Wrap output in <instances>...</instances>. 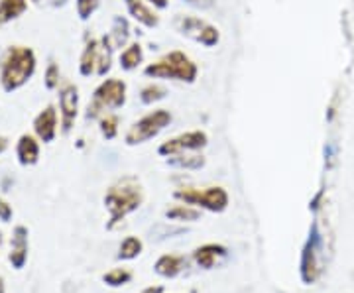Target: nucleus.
Segmentation results:
<instances>
[{"label": "nucleus", "instance_id": "15", "mask_svg": "<svg viewBox=\"0 0 354 293\" xmlns=\"http://www.w3.org/2000/svg\"><path fill=\"white\" fill-rule=\"evenodd\" d=\"M16 155H18V160H20L22 166H34L39 158L38 140L34 136H30V134L20 136L18 146H16Z\"/></svg>", "mask_w": 354, "mask_h": 293}, {"label": "nucleus", "instance_id": "8", "mask_svg": "<svg viewBox=\"0 0 354 293\" xmlns=\"http://www.w3.org/2000/svg\"><path fill=\"white\" fill-rule=\"evenodd\" d=\"M321 272H323V236L317 225H313L301 256V278L305 283H315Z\"/></svg>", "mask_w": 354, "mask_h": 293}, {"label": "nucleus", "instance_id": "27", "mask_svg": "<svg viewBox=\"0 0 354 293\" xmlns=\"http://www.w3.org/2000/svg\"><path fill=\"white\" fill-rule=\"evenodd\" d=\"M99 6H101V0H75V10L77 16L85 22L88 20L93 14L99 10Z\"/></svg>", "mask_w": 354, "mask_h": 293}, {"label": "nucleus", "instance_id": "5", "mask_svg": "<svg viewBox=\"0 0 354 293\" xmlns=\"http://www.w3.org/2000/svg\"><path fill=\"white\" fill-rule=\"evenodd\" d=\"M171 24H174V30L179 36L191 39V41L199 44V46L207 48V50L216 48L221 44V30L215 24L199 18V16L177 14Z\"/></svg>", "mask_w": 354, "mask_h": 293}, {"label": "nucleus", "instance_id": "6", "mask_svg": "<svg viewBox=\"0 0 354 293\" xmlns=\"http://www.w3.org/2000/svg\"><path fill=\"white\" fill-rule=\"evenodd\" d=\"M171 120H174V115L167 108L150 111L148 115H144L136 122H132V126L128 128L127 134H124V142H127L128 146L146 144V142H150L156 136H160L165 128L171 124Z\"/></svg>", "mask_w": 354, "mask_h": 293}, {"label": "nucleus", "instance_id": "4", "mask_svg": "<svg viewBox=\"0 0 354 293\" xmlns=\"http://www.w3.org/2000/svg\"><path fill=\"white\" fill-rule=\"evenodd\" d=\"M128 101V85L124 79L109 77L101 81V85L95 89L87 106V118L95 120L106 113H113L122 108Z\"/></svg>", "mask_w": 354, "mask_h": 293}, {"label": "nucleus", "instance_id": "10", "mask_svg": "<svg viewBox=\"0 0 354 293\" xmlns=\"http://www.w3.org/2000/svg\"><path fill=\"white\" fill-rule=\"evenodd\" d=\"M59 115H62V126L67 134L75 124L79 115V89L73 83H65L59 89Z\"/></svg>", "mask_w": 354, "mask_h": 293}, {"label": "nucleus", "instance_id": "33", "mask_svg": "<svg viewBox=\"0 0 354 293\" xmlns=\"http://www.w3.org/2000/svg\"><path fill=\"white\" fill-rule=\"evenodd\" d=\"M142 293H164V287L162 285H153V287H146Z\"/></svg>", "mask_w": 354, "mask_h": 293}, {"label": "nucleus", "instance_id": "32", "mask_svg": "<svg viewBox=\"0 0 354 293\" xmlns=\"http://www.w3.org/2000/svg\"><path fill=\"white\" fill-rule=\"evenodd\" d=\"M150 6H153L156 10H165L169 6V0H148Z\"/></svg>", "mask_w": 354, "mask_h": 293}, {"label": "nucleus", "instance_id": "17", "mask_svg": "<svg viewBox=\"0 0 354 293\" xmlns=\"http://www.w3.org/2000/svg\"><path fill=\"white\" fill-rule=\"evenodd\" d=\"M109 39H111L114 50L127 48L128 39H130V22H128L124 16H114L113 28L109 32Z\"/></svg>", "mask_w": 354, "mask_h": 293}, {"label": "nucleus", "instance_id": "30", "mask_svg": "<svg viewBox=\"0 0 354 293\" xmlns=\"http://www.w3.org/2000/svg\"><path fill=\"white\" fill-rule=\"evenodd\" d=\"M10 217H12V209H10V205L4 203V201L0 199V218H2V220H10Z\"/></svg>", "mask_w": 354, "mask_h": 293}, {"label": "nucleus", "instance_id": "35", "mask_svg": "<svg viewBox=\"0 0 354 293\" xmlns=\"http://www.w3.org/2000/svg\"><path fill=\"white\" fill-rule=\"evenodd\" d=\"M0 293H2V285H0Z\"/></svg>", "mask_w": 354, "mask_h": 293}, {"label": "nucleus", "instance_id": "18", "mask_svg": "<svg viewBox=\"0 0 354 293\" xmlns=\"http://www.w3.org/2000/svg\"><path fill=\"white\" fill-rule=\"evenodd\" d=\"M185 258L183 256H176V254H165L162 256L158 262H156V272L160 274V276H164V278H174L177 276L181 270L185 268Z\"/></svg>", "mask_w": 354, "mask_h": 293}, {"label": "nucleus", "instance_id": "1", "mask_svg": "<svg viewBox=\"0 0 354 293\" xmlns=\"http://www.w3.org/2000/svg\"><path fill=\"white\" fill-rule=\"evenodd\" d=\"M142 203H144V189H142V183L138 179L134 176L118 179L104 195V205L111 215L109 229H114L118 223H122L130 213L140 209Z\"/></svg>", "mask_w": 354, "mask_h": 293}, {"label": "nucleus", "instance_id": "22", "mask_svg": "<svg viewBox=\"0 0 354 293\" xmlns=\"http://www.w3.org/2000/svg\"><path fill=\"white\" fill-rule=\"evenodd\" d=\"M113 53L114 48L113 44H111V39H109V34H106V36L101 38V50H99V62H97V75L104 77L111 71V67H113Z\"/></svg>", "mask_w": 354, "mask_h": 293}, {"label": "nucleus", "instance_id": "12", "mask_svg": "<svg viewBox=\"0 0 354 293\" xmlns=\"http://www.w3.org/2000/svg\"><path fill=\"white\" fill-rule=\"evenodd\" d=\"M57 111L55 106H46L36 118H34V132L41 142H51L57 134Z\"/></svg>", "mask_w": 354, "mask_h": 293}, {"label": "nucleus", "instance_id": "31", "mask_svg": "<svg viewBox=\"0 0 354 293\" xmlns=\"http://www.w3.org/2000/svg\"><path fill=\"white\" fill-rule=\"evenodd\" d=\"M183 2H187L191 6H197V8H209V6H213L215 0H183Z\"/></svg>", "mask_w": 354, "mask_h": 293}, {"label": "nucleus", "instance_id": "13", "mask_svg": "<svg viewBox=\"0 0 354 293\" xmlns=\"http://www.w3.org/2000/svg\"><path fill=\"white\" fill-rule=\"evenodd\" d=\"M99 50H101V39L91 38L85 46L79 59V73L83 77H91L97 73V62H99Z\"/></svg>", "mask_w": 354, "mask_h": 293}, {"label": "nucleus", "instance_id": "34", "mask_svg": "<svg viewBox=\"0 0 354 293\" xmlns=\"http://www.w3.org/2000/svg\"><path fill=\"white\" fill-rule=\"evenodd\" d=\"M6 148H8V140H6L4 136H0V153L4 152Z\"/></svg>", "mask_w": 354, "mask_h": 293}, {"label": "nucleus", "instance_id": "2", "mask_svg": "<svg viewBox=\"0 0 354 293\" xmlns=\"http://www.w3.org/2000/svg\"><path fill=\"white\" fill-rule=\"evenodd\" d=\"M36 53L26 46H10L0 62V85L6 93L18 91L36 73Z\"/></svg>", "mask_w": 354, "mask_h": 293}, {"label": "nucleus", "instance_id": "20", "mask_svg": "<svg viewBox=\"0 0 354 293\" xmlns=\"http://www.w3.org/2000/svg\"><path fill=\"white\" fill-rule=\"evenodd\" d=\"M26 236H28V230L24 227H18L14 230V238H12V254H10V260L16 268H22L26 262V254H28V243H26Z\"/></svg>", "mask_w": 354, "mask_h": 293}, {"label": "nucleus", "instance_id": "7", "mask_svg": "<svg viewBox=\"0 0 354 293\" xmlns=\"http://www.w3.org/2000/svg\"><path fill=\"white\" fill-rule=\"evenodd\" d=\"M174 197L185 205H195L211 213H223L228 207V193L218 185L203 187V189L201 187H181L174 193Z\"/></svg>", "mask_w": 354, "mask_h": 293}, {"label": "nucleus", "instance_id": "26", "mask_svg": "<svg viewBox=\"0 0 354 293\" xmlns=\"http://www.w3.org/2000/svg\"><path fill=\"white\" fill-rule=\"evenodd\" d=\"M142 252V240L136 238V236H128L124 238V243L120 244V254L118 258L120 260H132Z\"/></svg>", "mask_w": 354, "mask_h": 293}, {"label": "nucleus", "instance_id": "19", "mask_svg": "<svg viewBox=\"0 0 354 293\" xmlns=\"http://www.w3.org/2000/svg\"><path fill=\"white\" fill-rule=\"evenodd\" d=\"M28 10V0H0V26L20 18Z\"/></svg>", "mask_w": 354, "mask_h": 293}, {"label": "nucleus", "instance_id": "23", "mask_svg": "<svg viewBox=\"0 0 354 293\" xmlns=\"http://www.w3.org/2000/svg\"><path fill=\"white\" fill-rule=\"evenodd\" d=\"M138 97L142 104H156V102L164 101L167 97V89L160 83H148L146 87L140 89Z\"/></svg>", "mask_w": 354, "mask_h": 293}, {"label": "nucleus", "instance_id": "24", "mask_svg": "<svg viewBox=\"0 0 354 293\" xmlns=\"http://www.w3.org/2000/svg\"><path fill=\"white\" fill-rule=\"evenodd\" d=\"M165 217L169 220H181V223H189V220H197L201 218V211L199 209H193L191 205H176L171 209L165 211Z\"/></svg>", "mask_w": 354, "mask_h": 293}, {"label": "nucleus", "instance_id": "25", "mask_svg": "<svg viewBox=\"0 0 354 293\" xmlns=\"http://www.w3.org/2000/svg\"><path fill=\"white\" fill-rule=\"evenodd\" d=\"M118 116L114 113H106L99 118V128H101V134L106 138V140H114L118 136Z\"/></svg>", "mask_w": 354, "mask_h": 293}, {"label": "nucleus", "instance_id": "28", "mask_svg": "<svg viewBox=\"0 0 354 293\" xmlns=\"http://www.w3.org/2000/svg\"><path fill=\"white\" fill-rule=\"evenodd\" d=\"M59 81H62V71H59V65L51 62V64L48 65V69H46L44 83H46V87H48V89L53 91L59 87Z\"/></svg>", "mask_w": 354, "mask_h": 293}, {"label": "nucleus", "instance_id": "29", "mask_svg": "<svg viewBox=\"0 0 354 293\" xmlns=\"http://www.w3.org/2000/svg\"><path fill=\"white\" fill-rule=\"evenodd\" d=\"M130 278H132V274L122 268H116L113 272H109V274H104V281L109 285H124L127 281H130Z\"/></svg>", "mask_w": 354, "mask_h": 293}, {"label": "nucleus", "instance_id": "11", "mask_svg": "<svg viewBox=\"0 0 354 293\" xmlns=\"http://www.w3.org/2000/svg\"><path fill=\"white\" fill-rule=\"evenodd\" d=\"M127 6L128 16L136 22V24L144 26L148 30H153L160 26V14L156 12V8L150 6L148 0H122Z\"/></svg>", "mask_w": 354, "mask_h": 293}, {"label": "nucleus", "instance_id": "16", "mask_svg": "<svg viewBox=\"0 0 354 293\" xmlns=\"http://www.w3.org/2000/svg\"><path fill=\"white\" fill-rule=\"evenodd\" d=\"M144 64V48L140 41H130L118 55V65L122 71H134Z\"/></svg>", "mask_w": 354, "mask_h": 293}, {"label": "nucleus", "instance_id": "3", "mask_svg": "<svg viewBox=\"0 0 354 293\" xmlns=\"http://www.w3.org/2000/svg\"><path fill=\"white\" fill-rule=\"evenodd\" d=\"M144 75L160 81H179L193 85L199 77V65L191 59L185 51L171 50L164 53L160 59L144 67Z\"/></svg>", "mask_w": 354, "mask_h": 293}, {"label": "nucleus", "instance_id": "9", "mask_svg": "<svg viewBox=\"0 0 354 293\" xmlns=\"http://www.w3.org/2000/svg\"><path fill=\"white\" fill-rule=\"evenodd\" d=\"M209 144V136L207 132L203 130H189V132H181L174 138L165 140L160 144L158 153L169 158V155H176V153H185V152H201L203 148Z\"/></svg>", "mask_w": 354, "mask_h": 293}, {"label": "nucleus", "instance_id": "14", "mask_svg": "<svg viewBox=\"0 0 354 293\" xmlns=\"http://www.w3.org/2000/svg\"><path fill=\"white\" fill-rule=\"evenodd\" d=\"M225 256H227V248L221 246V244H205V246H199V248L193 252L195 262L205 270L213 268L216 262H218L221 258H225Z\"/></svg>", "mask_w": 354, "mask_h": 293}, {"label": "nucleus", "instance_id": "21", "mask_svg": "<svg viewBox=\"0 0 354 293\" xmlns=\"http://www.w3.org/2000/svg\"><path fill=\"white\" fill-rule=\"evenodd\" d=\"M167 164L169 166L181 167V169H201L205 166V158L197 152L176 153V155H169L167 158Z\"/></svg>", "mask_w": 354, "mask_h": 293}]
</instances>
